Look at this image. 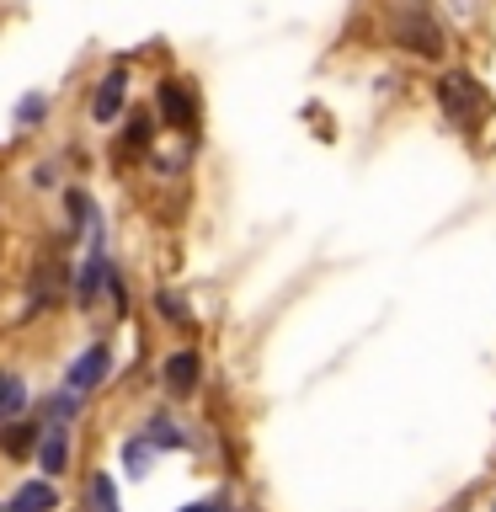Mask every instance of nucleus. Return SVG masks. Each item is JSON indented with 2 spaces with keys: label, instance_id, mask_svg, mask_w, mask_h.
Wrapping results in <instances>:
<instances>
[{
  "label": "nucleus",
  "instance_id": "f257e3e1",
  "mask_svg": "<svg viewBox=\"0 0 496 512\" xmlns=\"http://www.w3.org/2000/svg\"><path fill=\"white\" fill-rule=\"evenodd\" d=\"M390 32H395V43H406V48H416V54H427V59L443 54V32H438V22H432L427 11H400L390 22Z\"/></svg>",
  "mask_w": 496,
  "mask_h": 512
},
{
  "label": "nucleus",
  "instance_id": "f03ea898",
  "mask_svg": "<svg viewBox=\"0 0 496 512\" xmlns=\"http://www.w3.org/2000/svg\"><path fill=\"white\" fill-rule=\"evenodd\" d=\"M107 368H112V352H107V342H91L80 358L70 363V374H64V390H70L75 400H86L96 384L107 379Z\"/></svg>",
  "mask_w": 496,
  "mask_h": 512
},
{
  "label": "nucleus",
  "instance_id": "7ed1b4c3",
  "mask_svg": "<svg viewBox=\"0 0 496 512\" xmlns=\"http://www.w3.org/2000/svg\"><path fill=\"white\" fill-rule=\"evenodd\" d=\"M438 102H443V112L454 123H475L480 118V86L464 70H454V75H443L438 80Z\"/></svg>",
  "mask_w": 496,
  "mask_h": 512
},
{
  "label": "nucleus",
  "instance_id": "20e7f679",
  "mask_svg": "<svg viewBox=\"0 0 496 512\" xmlns=\"http://www.w3.org/2000/svg\"><path fill=\"white\" fill-rule=\"evenodd\" d=\"M198 379H203L198 352H171L166 368H160V384H166L171 395H192V390H198Z\"/></svg>",
  "mask_w": 496,
  "mask_h": 512
},
{
  "label": "nucleus",
  "instance_id": "39448f33",
  "mask_svg": "<svg viewBox=\"0 0 496 512\" xmlns=\"http://www.w3.org/2000/svg\"><path fill=\"white\" fill-rule=\"evenodd\" d=\"M123 96H128V75H123V70L102 75V86L91 91V118H96V123H112V118L123 112Z\"/></svg>",
  "mask_w": 496,
  "mask_h": 512
},
{
  "label": "nucleus",
  "instance_id": "423d86ee",
  "mask_svg": "<svg viewBox=\"0 0 496 512\" xmlns=\"http://www.w3.org/2000/svg\"><path fill=\"white\" fill-rule=\"evenodd\" d=\"M107 278H112L107 251L91 246V251H86V267H80V283H75V304H96V294L107 288Z\"/></svg>",
  "mask_w": 496,
  "mask_h": 512
},
{
  "label": "nucleus",
  "instance_id": "0eeeda50",
  "mask_svg": "<svg viewBox=\"0 0 496 512\" xmlns=\"http://www.w3.org/2000/svg\"><path fill=\"white\" fill-rule=\"evenodd\" d=\"M54 507H59L54 480H27V486L11 491V502L0 507V512H54Z\"/></svg>",
  "mask_w": 496,
  "mask_h": 512
},
{
  "label": "nucleus",
  "instance_id": "6e6552de",
  "mask_svg": "<svg viewBox=\"0 0 496 512\" xmlns=\"http://www.w3.org/2000/svg\"><path fill=\"white\" fill-rule=\"evenodd\" d=\"M38 470L54 480L70 470V427H48L43 432V443H38Z\"/></svg>",
  "mask_w": 496,
  "mask_h": 512
},
{
  "label": "nucleus",
  "instance_id": "1a4fd4ad",
  "mask_svg": "<svg viewBox=\"0 0 496 512\" xmlns=\"http://www.w3.org/2000/svg\"><path fill=\"white\" fill-rule=\"evenodd\" d=\"M160 112H166L171 128H192V96L182 91V80H166V86H160Z\"/></svg>",
  "mask_w": 496,
  "mask_h": 512
},
{
  "label": "nucleus",
  "instance_id": "9d476101",
  "mask_svg": "<svg viewBox=\"0 0 496 512\" xmlns=\"http://www.w3.org/2000/svg\"><path fill=\"white\" fill-rule=\"evenodd\" d=\"M86 512H123V507H118V486H112L107 470H96V475L86 480Z\"/></svg>",
  "mask_w": 496,
  "mask_h": 512
},
{
  "label": "nucleus",
  "instance_id": "9b49d317",
  "mask_svg": "<svg viewBox=\"0 0 496 512\" xmlns=\"http://www.w3.org/2000/svg\"><path fill=\"white\" fill-rule=\"evenodd\" d=\"M43 416H48V427H70L75 416H80V400H75L70 390H64V395H48V400H43Z\"/></svg>",
  "mask_w": 496,
  "mask_h": 512
},
{
  "label": "nucleus",
  "instance_id": "f8f14e48",
  "mask_svg": "<svg viewBox=\"0 0 496 512\" xmlns=\"http://www.w3.org/2000/svg\"><path fill=\"white\" fill-rule=\"evenodd\" d=\"M27 406V384L16 379V374H0V422H6V416H16Z\"/></svg>",
  "mask_w": 496,
  "mask_h": 512
},
{
  "label": "nucleus",
  "instance_id": "ddd939ff",
  "mask_svg": "<svg viewBox=\"0 0 496 512\" xmlns=\"http://www.w3.org/2000/svg\"><path fill=\"white\" fill-rule=\"evenodd\" d=\"M150 454H155V448L144 443V438H128V443H123V464H128V475H134V480L150 475Z\"/></svg>",
  "mask_w": 496,
  "mask_h": 512
},
{
  "label": "nucleus",
  "instance_id": "4468645a",
  "mask_svg": "<svg viewBox=\"0 0 496 512\" xmlns=\"http://www.w3.org/2000/svg\"><path fill=\"white\" fill-rule=\"evenodd\" d=\"M144 443H150V448H182L187 438H182V432H176V427L166 422V416H155V422L144 427Z\"/></svg>",
  "mask_w": 496,
  "mask_h": 512
},
{
  "label": "nucleus",
  "instance_id": "2eb2a0df",
  "mask_svg": "<svg viewBox=\"0 0 496 512\" xmlns=\"http://www.w3.org/2000/svg\"><path fill=\"white\" fill-rule=\"evenodd\" d=\"M150 139H155V112H128V144H139V150H150Z\"/></svg>",
  "mask_w": 496,
  "mask_h": 512
},
{
  "label": "nucleus",
  "instance_id": "dca6fc26",
  "mask_svg": "<svg viewBox=\"0 0 496 512\" xmlns=\"http://www.w3.org/2000/svg\"><path fill=\"white\" fill-rule=\"evenodd\" d=\"M155 310H160V315H166V320H187V304H182V299H176V294H171V288H160V294H155Z\"/></svg>",
  "mask_w": 496,
  "mask_h": 512
},
{
  "label": "nucleus",
  "instance_id": "f3484780",
  "mask_svg": "<svg viewBox=\"0 0 496 512\" xmlns=\"http://www.w3.org/2000/svg\"><path fill=\"white\" fill-rule=\"evenodd\" d=\"M43 112H48V96H43V91H32L27 102H22V112H16V118H22V123H38Z\"/></svg>",
  "mask_w": 496,
  "mask_h": 512
},
{
  "label": "nucleus",
  "instance_id": "a211bd4d",
  "mask_svg": "<svg viewBox=\"0 0 496 512\" xmlns=\"http://www.w3.org/2000/svg\"><path fill=\"white\" fill-rule=\"evenodd\" d=\"M27 443H32V427H16V432H6V438H0V448H6V454H22Z\"/></svg>",
  "mask_w": 496,
  "mask_h": 512
},
{
  "label": "nucleus",
  "instance_id": "6ab92c4d",
  "mask_svg": "<svg viewBox=\"0 0 496 512\" xmlns=\"http://www.w3.org/2000/svg\"><path fill=\"white\" fill-rule=\"evenodd\" d=\"M182 512H224L219 502H192V507H182Z\"/></svg>",
  "mask_w": 496,
  "mask_h": 512
},
{
  "label": "nucleus",
  "instance_id": "aec40b11",
  "mask_svg": "<svg viewBox=\"0 0 496 512\" xmlns=\"http://www.w3.org/2000/svg\"><path fill=\"white\" fill-rule=\"evenodd\" d=\"M491 512H496V502H491Z\"/></svg>",
  "mask_w": 496,
  "mask_h": 512
}]
</instances>
